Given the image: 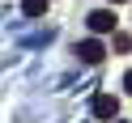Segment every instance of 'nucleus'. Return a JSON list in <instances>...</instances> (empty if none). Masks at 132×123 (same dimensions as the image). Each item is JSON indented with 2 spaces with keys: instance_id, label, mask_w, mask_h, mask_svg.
I'll return each mask as SVG.
<instances>
[{
  "instance_id": "nucleus-1",
  "label": "nucleus",
  "mask_w": 132,
  "mask_h": 123,
  "mask_svg": "<svg viewBox=\"0 0 132 123\" xmlns=\"http://www.w3.org/2000/svg\"><path fill=\"white\" fill-rule=\"evenodd\" d=\"M94 115L98 119H119V98L115 93H98L94 98Z\"/></svg>"
},
{
  "instance_id": "nucleus-2",
  "label": "nucleus",
  "mask_w": 132,
  "mask_h": 123,
  "mask_svg": "<svg viewBox=\"0 0 132 123\" xmlns=\"http://www.w3.org/2000/svg\"><path fill=\"white\" fill-rule=\"evenodd\" d=\"M89 30H94V34H115V13L94 9V13H89Z\"/></svg>"
},
{
  "instance_id": "nucleus-3",
  "label": "nucleus",
  "mask_w": 132,
  "mask_h": 123,
  "mask_svg": "<svg viewBox=\"0 0 132 123\" xmlns=\"http://www.w3.org/2000/svg\"><path fill=\"white\" fill-rule=\"evenodd\" d=\"M77 55L85 64H102V55H106V47L98 43V38H85V43H77Z\"/></svg>"
},
{
  "instance_id": "nucleus-4",
  "label": "nucleus",
  "mask_w": 132,
  "mask_h": 123,
  "mask_svg": "<svg viewBox=\"0 0 132 123\" xmlns=\"http://www.w3.org/2000/svg\"><path fill=\"white\" fill-rule=\"evenodd\" d=\"M21 9H26L30 17H43V13H47V0H21Z\"/></svg>"
},
{
  "instance_id": "nucleus-5",
  "label": "nucleus",
  "mask_w": 132,
  "mask_h": 123,
  "mask_svg": "<svg viewBox=\"0 0 132 123\" xmlns=\"http://www.w3.org/2000/svg\"><path fill=\"white\" fill-rule=\"evenodd\" d=\"M115 51H132V34H115Z\"/></svg>"
},
{
  "instance_id": "nucleus-6",
  "label": "nucleus",
  "mask_w": 132,
  "mask_h": 123,
  "mask_svg": "<svg viewBox=\"0 0 132 123\" xmlns=\"http://www.w3.org/2000/svg\"><path fill=\"white\" fill-rule=\"evenodd\" d=\"M123 89H128V93H132V72H128V77H123Z\"/></svg>"
},
{
  "instance_id": "nucleus-7",
  "label": "nucleus",
  "mask_w": 132,
  "mask_h": 123,
  "mask_svg": "<svg viewBox=\"0 0 132 123\" xmlns=\"http://www.w3.org/2000/svg\"><path fill=\"white\" fill-rule=\"evenodd\" d=\"M111 4H123V0H111Z\"/></svg>"
}]
</instances>
